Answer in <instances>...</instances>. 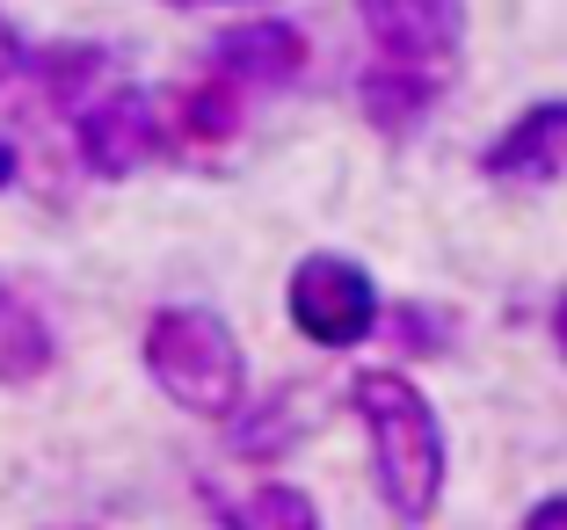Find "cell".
I'll use <instances>...</instances> for the list:
<instances>
[{"instance_id": "1", "label": "cell", "mask_w": 567, "mask_h": 530, "mask_svg": "<svg viewBox=\"0 0 567 530\" xmlns=\"http://www.w3.org/2000/svg\"><path fill=\"white\" fill-rule=\"evenodd\" d=\"M342 399H350L357 429H364L379 509L401 530H430L451 487V444H444V415L430 407V393L401 364H364Z\"/></svg>"}, {"instance_id": "2", "label": "cell", "mask_w": 567, "mask_h": 530, "mask_svg": "<svg viewBox=\"0 0 567 530\" xmlns=\"http://www.w3.org/2000/svg\"><path fill=\"white\" fill-rule=\"evenodd\" d=\"M138 364L189 422H234L248 407V349L212 305H153L138 334Z\"/></svg>"}, {"instance_id": "3", "label": "cell", "mask_w": 567, "mask_h": 530, "mask_svg": "<svg viewBox=\"0 0 567 530\" xmlns=\"http://www.w3.org/2000/svg\"><path fill=\"white\" fill-rule=\"evenodd\" d=\"M379 277H371L357 254L342 248H313L291 262V277H284V320L306 334L313 349H328V356H342V349H364L371 334H379Z\"/></svg>"}, {"instance_id": "4", "label": "cell", "mask_w": 567, "mask_h": 530, "mask_svg": "<svg viewBox=\"0 0 567 530\" xmlns=\"http://www.w3.org/2000/svg\"><path fill=\"white\" fill-rule=\"evenodd\" d=\"M73 153L95 183H124L167 153V110L146 87H102L73 110Z\"/></svg>"}, {"instance_id": "5", "label": "cell", "mask_w": 567, "mask_h": 530, "mask_svg": "<svg viewBox=\"0 0 567 530\" xmlns=\"http://www.w3.org/2000/svg\"><path fill=\"white\" fill-rule=\"evenodd\" d=\"M364 37L393 66H430L444 73L466 44V0H357Z\"/></svg>"}, {"instance_id": "6", "label": "cell", "mask_w": 567, "mask_h": 530, "mask_svg": "<svg viewBox=\"0 0 567 530\" xmlns=\"http://www.w3.org/2000/svg\"><path fill=\"white\" fill-rule=\"evenodd\" d=\"M481 175L502 189H546L567 175V95H546L517 110L495 138L481 146Z\"/></svg>"}, {"instance_id": "7", "label": "cell", "mask_w": 567, "mask_h": 530, "mask_svg": "<svg viewBox=\"0 0 567 530\" xmlns=\"http://www.w3.org/2000/svg\"><path fill=\"white\" fill-rule=\"evenodd\" d=\"M306 44L299 22H277V15H255V22H234V30H218L212 44V73L218 81H234L240 95H277V87H299L306 81Z\"/></svg>"}, {"instance_id": "8", "label": "cell", "mask_w": 567, "mask_h": 530, "mask_svg": "<svg viewBox=\"0 0 567 530\" xmlns=\"http://www.w3.org/2000/svg\"><path fill=\"white\" fill-rule=\"evenodd\" d=\"M51 371H59V328H51V313L22 283H0V393H30Z\"/></svg>"}, {"instance_id": "9", "label": "cell", "mask_w": 567, "mask_h": 530, "mask_svg": "<svg viewBox=\"0 0 567 530\" xmlns=\"http://www.w3.org/2000/svg\"><path fill=\"white\" fill-rule=\"evenodd\" d=\"M436 95H444V73H430V66H393V59H371V66L357 73V110H364V124L379 138L422 132V116L436 110Z\"/></svg>"}, {"instance_id": "10", "label": "cell", "mask_w": 567, "mask_h": 530, "mask_svg": "<svg viewBox=\"0 0 567 530\" xmlns=\"http://www.w3.org/2000/svg\"><path fill=\"white\" fill-rule=\"evenodd\" d=\"M197 495L212 501L218 530H328L320 523V501L299 480H255L240 495H226L218 480H197Z\"/></svg>"}, {"instance_id": "11", "label": "cell", "mask_w": 567, "mask_h": 530, "mask_svg": "<svg viewBox=\"0 0 567 530\" xmlns=\"http://www.w3.org/2000/svg\"><path fill=\"white\" fill-rule=\"evenodd\" d=\"M161 110H167V146H234L248 124V95L218 73L183 81L175 95H161Z\"/></svg>"}, {"instance_id": "12", "label": "cell", "mask_w": 567, "mask_h": 530, "mask_svg": "<svg viewBox=\"0 0 567 530\" xmlns=\"http://www.w3.org/2000/svg\"><path fill=\"white\" fill-rule=\"evenodd\" d=\"M371 342L401 349L408 364H430V356H451V349H458V313H451V305H430V299L385 305V313H379V334H371Z\"/></svg>"}, {"instance_id": "13", "label": "cell", "mask_w": 567, "mask_h": 530, "mask_svg": "<svg viewBox=\"0 0 567 530\" xmlns=\"http://www.w3.org/2000/svg\"><path fill=\"white\" fill-rule=\"evenodd\" d=\"M102 44H44V51H30L22 59V73H30L37 87H44V102H59V110H81L87 102V87L102 81Z\"/></svg>"}, {"instance_id": "14", "label": "cell", "mask_w": 567, "mask_h": 530, "mask_svg": "<svg viewBox=\"0 0 567 530\" xmlns=\"http://www.w3.org/2000/svg\"><path fill=\"white\" fill-rule=\"evenodd\" d=\"M226 429H234V450H240V458H284V450L299 444V385L269 393L262 407H240Z\"/></svg>"}, {"instance_id": "15", "label": "cell", "mask_w": 567, "mask_h": 530, "mask_svg": "<svg viewBox=\"0 0 567 530\" xmlns=\"http://www.w3.org/2000/svg\"><path fill=\"white\" fill-rule=\"evenodd\" d=\"M517 530H567V487H553V495H538L532 509L517 516Z\"/></svg>"}, {"instance_id": "16", "label": "cell", "mask_w": 567, "mask_h": 530, "mask_svg": "<svg viewBox=\"0 0 567 530\" xmlns=\"http://www.w3.org/2000/svg\"><path fill=\"white\" fill-rule=\"evenodd\" d=\"M22 59H30V44L16 37V22L0 15V87H8V81H22Z\"/></svg>"}, {"instance_id": "17", "label": "cell", "mask_w": 567, "mask_h": 530, "mask_svg": "<svg viewBox=\"0 0 567 530\" xmlns=\"http://www.w3.org/2000/svg\"><path fill=\"white\" fill-rule=\"evenodd\" d=\"M22 183V153H16V138H0V189H16Z\"/></svg>"}, {"instance_id": "18", "label": "cell", "mask_w": 567, "mask_h": 530, "mask_svg": "<svg viewBox=\"0 0 567 530\" xmlns=\"http://www.w3.org/2000/svg\"><path fill=\"white\" fill-rule=\"evenodd\" d=\"M546 328H553V349H560V364H567V291H560V299H553Z\"/></svg>"}, {"instance_id": "19", "label": "cell", "mask_w": 567, "mask_h": 530, "mask_svg": "<svg viewBox=\"0 0 567 530\" xmlns=\"http://www.w3.org/2000/svg\"><path fill=\"white\" fill-rule=\"evenodd\" d=\"M59 530H95V523H59Z\"/></svg>"}, {"instance_id": "20", "label": "cell", "mask_w": 567, "mask_h": 530, "mask_svg": "<svg viewBox=\"0 0 567 530\" xmlns=\"http://www.w3.org/2000/svg\"><path fill=\"white\" fill-rule=\"evenodd\" d=\"M167 8H197V0H167Z\"/></svg>"}]
</instances>
